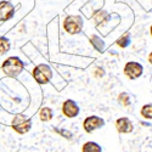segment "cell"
Returning a JSON list of instances; mask_svg holds the SVG:
<instances>
[{"mask_svg": "<svg viewBox=\"0 0 152 152\" xmlns=\"http://www.w3.org/2000/svg\"><path fill=\"white\" fill-rule=\"evenodd\" d=\"M93 74H94V77L100 79V78H102L104 75H105V69L102 67H100V66H96L93 71Z\"/></svg>", "mask_w": 152, "mask_h": 152, "instance_id": "19", "label": "cell"}, {"mask_svg": "<svg viewBox=\"0 0 152 152\" xmlns=\"http://www.w3.org/2000/svg\"><path fill=\"white\" fill-rule=\"evenodd\" d=\"M130 42H132V38H130V33L129 32H125L124 34H122L118 39L116 40V45H118L119 48L122 49H125L130 45Z\"/></svg>", "mask_w": 152, "mask_h": 152, "instance_id": "14", "label": "cell"}, {"mask_svg": "<svg viewBox=\"0 0 152 152\" xmlns=\"http://www.w3.org/2000/svg\"><path fill=\"white\" fill-rule=\"evenodd\" d=\"M123 73L128 79L135 80L137 78H140L144 73V67L141 63H139L136 61H129L125 63V66L123 68Z\"/></svg>", "mask_w": 152, "mask_h": 152, "instance_id": "5", "label": "cell"}, {"mask_svg": "<svg viewBox=\"0 0 152 152\" xmlns=\"http://www.w3.org/2000/svg\"><path fill=\"white\" fill-rule=\"evenodd\" d=\"M93 20H94L96 26H106V24L110 22V20H111V15L108 14L107 11L99 9L93 14Z\"/></svg>", "mask_w": 152, "mask_h": 152, "instance_id": "10", "label": "cell"}, {"mask_svg": "<svg viewBox=\"0 0 152 152\" xmlns=\"http://www.w3.org/2000/svg\"><path fill=\"white\" fill-rule=\"evenodd\" d=\"M24 62L18 56H10L1 63V71L6 77L16 78L23 72Z\"/></svg>", "mask_w": 152, "mask_h": 152, "instance_id": "2", "label": "cell"}, {"mask_svg": "<svg viewBox=\"0 0 152 152\" xmlns=\"http://www.w3.org/2000/svg\"><path fill=\"white\" fill-rule=\"evenodd\" d=\"M16 7L7 0L0 1V22H7L9 20L14 18Z\"/></svg>", "mask_w": 152, "mask_h": 152, "instance_id": "8", "label": "cell"}, {"mask_svg": "<svg viewBox=\"0 0 152 152\" xmlns=\"http://www.w3.org/2000/svg\"><path fill=\"white\" fill-rule=\"evenodd\" d=\"M38 115H39V119L42 122H50L54 118V111L50 107H42Z\"/></svg>", "mask_w": 152, "mask_h": 152, "instance_id": "12", "label": "cell"}, {"mask_svg": "<svg viewBox=\"0 0 152 152\" xmlns=\"http://www.w3.org/2000/svg\"><path fill=\"white\" fill-rule=\"evenodd\" d=\"M82 152H102V147L95 141H86L82 146Z\"/></svg>", "mask_w": 152, "mask_h": 152, "instance_id": "13", "label": "cell"}, {"mask_svg": "<svg viewBox=\"0 0 152 152\" xmlns=\"http://www.w3.org/2000/svg\"><path fill=\"white\" fill-rule=\"evenodd\" d=\"M11 49V43L6 37H0V56L7 54Z\"/></svg>", "mask_w": 152, "mask_h": 152, "instance_id": "15", "label": "cell"}, {"mask_svg": "<svg viewBox=\"0 0 152 152\" xmlns=\"http://www.w3.org/2000/svg\"><path fill=\"white\" fill-rule=\"evenodd\" d=\"M54 130L58 134V135H61V136H63V137H66V139H68V140H71V139H73V134L71 133V132H68V130H66V129H60V128H54Z\"/></svg>", "mask_w": 152, "mask_h": 152, "instance_id": "18", "label": "cell"}, {"mask_svg": "<svg viewBox=\"0 0 152 152\" xmlns=\"http://www.w3.org/2000/svg\"><path fill=\"white\" fill-rule=\"evenodd\" d=\"M62 27L67 34L69 35H77L82 33L83 29V18L77 15H68L65 17L62 22Z\"/></svg>", "mask_w": 152, "mask_h": 152, "instance_id": "3", "label": "cell"}, {"mask_svg": "<svg viewBox=\"0 0 152 152\" xmlns=\"http://www.w3.org/2000/svg\"><path fill=\"white\" fill-rule=\"evenodd\" d=\"M33 121L32 118H28L23 115V113H18L11 121V128L14 129L17 134H26L32 129Z\"/></svg>", "mask_w": 152, "mask_h": 152, "instance_id": "4", "label": "cell"}, {"mask_svg": "<svg viewBox=\"0 0 152 152\" xmlns=\"http://www.w3.org/2000/svg\"><path fill=\"white\" fill-rule=\"evenodd\" d=\"M90 44L93 45V48L96 50V51L99 53H104V50H105V42L101 39V38L96 34H93L90 37Z\"/></svg>", "mask_w": 152, "mask_h": 152, "instance_id": "11", "label": "cell"}, {"mask_svg": "<svg viewBox=\"0 0 152 152\" xmlns=\"http://www.w3.org/2000/svg\"><path fill=\"white\" fill-rule=\"evenodd\" d=\"M116 129L119 134H130L134 130V124L128 117H121L116 121Z\"/></svg>", "mask_w": 152, "mask_h": 152, "instance_id": "9", "label": "cell"}, {"mask_svg": "<svg viewBox=\"0 0 152 152\" xmlns=\"http://www.w3.org/2000/svg\"><path fill=\"white\" fill-rule=\"evenodd\" d=\"M32 75H33V79L39 85H46L50 82H53L55 72L48 63L42 62V63H37L34 66L32 71Z\"/></svg>", "mask_w": 152, "mask_h": 152, "instance_id": "1", "label": "cell"}, {"mask_svg": "<svg viewBox=\"0 0 152 152\" xmlns=\"http://www.w3.org/2000/svg\"><path fill=\"white\" fill-rule=\"evenodd\" d=\"M140 115L145 119H152V104H146L141 107L140 110Z\"/></svg>", "mask_w": 152, "mask_h": 152, "instance_id": "16", "label": "cell"}, {"mask_svg": "<svg viewBox=\"0 0 152 152\" xmlns=\"http://www.w3.org/2000/svg\"><path fill=\"white\" fill-rule=\"evenodd\" d=\"M62 113H63V116L67 117V118H75V117H78L79 115V112H80V108L78 106V104L75 102L74 100H66V101H63V104H62Z\"/></svg>", "mask_w": 152, "mask_h": 152, "instance_id": "7", "label": "cell"}, {"mask_svg": "<svg viewBox=\"0 0 152 152\" xmlns=\"http://www.w3.org/2000/svg\"><path fill=\"white\" fill-rule=\"evenodd\" d=\"M147 61L151 63V65H152V51L148 54V57H147Z\"/></svg>", "mask_w": 152, "mask_h": 152, "instance_id": "20", "label": "cell"}, {"mask_svg": "<svg viewBox=\"0 0 152 152\" xmlns=\"http://www.w3.org/2000/svg\"><path fill=\"white\" fill-rule=\"evenodd\" d=\"M102 126H105V121L99 116H89L83 121V129L86 134H91Z\"/></svg>", "mask_w": 152, "mask_h": 152, "instance_id": "6", "label": "cell"}, {"mask_svg": "<svg viewBox=\"0 0 152 152\" xmlns=\"http://www.w3.org/2000/svg\"><path fill=\"white\" fill-rule=\"evenodd\" d=\"M117 100H118V102L122 104V106H124V107H128L132 104V100H130V96H129L128 93H121L118 95Z\"/></svg>", "mask_w": 152, "mask_h": 152, "instance_id": "17", "label": "cell"}, {"mask_svg": "<svg viewBox=\"0 0 152 152\" xmlns=\"http://www.w3.org/2000/svg\"><path fill=\"white\" fill-rule=\"evenodd\" d=\"M150 34H151V37H152V26L150 27Z\"/></svg>", "mask_w": 152, "mask_h": 152, "instance_id": "21", "label": "cell"}]
</instances>
